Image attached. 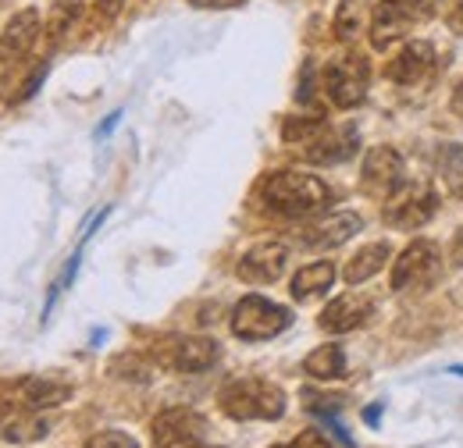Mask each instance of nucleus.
<instances>
[{
  "label": "nucleus",
  "mask_w": 463,
  "mask_h": 448,
  "mask_svg": "<svg viewBox=\"0 0 463 448\" xmlns=\"http://www.w3.org/2000/svg\"><path fill=\"white\" fill-rule=\"evenodd\" d=\"M260 203L282 218H310L332 203V189L307 171H275L260 182Z\"/></svg>",
  "instance_id": "f257e3e1"
},
{
  "label": "nucleus",
  "mask_w": 463,
  "mask_h": 448,
  "mask_svg": "<svg viewBox=\"0 0 463 448\" xmlns=\"http://www.w3.org/2000/svg\"><path fill=\"white\" fill-rule=\"evenodd\" d=\"M218 406L232 420H282L286 416V392L264 378H239V381H229L222 388Z\"/></svg>",
  "instance_id": "f03ea898"
},
{
  "label": "nucleus",
  "mask_w": 463,
  "mask_h": 448,
  "mask_svg": "<svg viewBox=\"0 0 463 448\" xmlns=\"http://www.w3.org/2000/svg\"><path fill=\"white\" fill-rule=\"evenodd\" d=\"M289 324V310L264 299V295H246L232 310V335L242 338V341H268V338L282 335Z\"/></svg>",
  "instance_id": "7ed1b4c3"
},
{
  "label": "nucleus",
  "mask_w": 463,
  "mask_h": 448,
  "mask_svg": "<svg viewBox=\"0 0 463 448\" xmlns=\"http://www.w3.org/2000/svg\"><path fill=\"white\" fill-rule=\"evenodd\" d=\"M367 79H371V68L360 54H343L332 57L321 71V86H325V97L339 107L349 111L356 104H364L367 97Z\"/></svg>",
  "instance_id": "20e7f679"
},
{
  "label": "nucleus",
  "mask_w": 463,
  "mask_h": 448,
  "mask_svg": "<svg viewBox=\"0 0 463 448\" xmlns=\"http://www.w3.org/2000/svg\"><path fill=\"white\" fill-rule=\"evenodd\" d=\"M154 448H225L211 442V424L193 409H165L154 420Z\"/></svg>",
  "instance_id": "39448f33"
},
{
  "label": "nucleus",
  "mask_w": 463,
  "mask_h": 448,
  "mask_svg": "<svg viewBox=\"0 0 463 448\" xmlns=\"http://www.w3.org/2000/svg\"><path fill=\"white\" fill-rule=\"evenodd\" d=\"M439 210V196L428 185H406L403 192H396L385 207V224L396 231H417L435 218Z\"/></svg>",
  "instance_id": "423d86ee"
},
{
  "label": "nucleus",
  "mask_w": 463,
  "mask_h": 448,
  "mask_svg": "<svg viewBox=\"0 0 463 448\" xmlns=\"http://www.w3.org/2000/svg\"><path fill=\"white\" fill-rule=\"evenodd\" d=\"M222 349L214 338H168V345L157 349V363L168 370H182V374H200L211 370L218 363Z\"/></svg>",
  "instance_id": "0eeeda50"
},
{
  "label": "nucleus",
  "mask_w": 463,
  "mask_h": 448,
  "mask_svg": "<svg viewBox=\"0 0 463 448\" xmlns=\"http://www.w3.org/2000/svg\"><path fill=\"white\" fill-rule=\"evenodd\" d=\"M442 267V257H439V246L428 242V238H417L413 246H406L403 257L396 260L392 267V288L403 292V288H420L439 275Z\"/></svg>",
  "instance_id": "6e6552de"
},
{
  "label": "nucleus",
  "mask_w": 463,
  "mask_h": 448,
  "mask_svg": "<svg viewBox=\"0 0 463 448\" xmlns=\"http://www.w3.org/2000/svg\"><path fill=\"white\" fill-rule=\"evenodd\" d=\"M403 185V157L392 146H371L364 157V192L378 200H392Z\"/></svg>",
  "instance_id": "1a4fd4ad"
},
{
  "label": "nucleus",
  "mask_w": 463,
  "mask_h": 448,
  "mask_svg": "<svg viewBox=\"0 0 463 448\" xmlns=\"http://www.w3.org/2000/svg\"><path fill=\"white\" fill-rule=\"evenodd\" d=\"M286 267H289V249L282 242H257L239 257L235 275L246 285H271L286 275Z\"/></svg>",
  "instance_id": "9d476101"
},
{
  "label": "nucleus",
  "mask_w": 463,
  "mask_h": 448,
  "mask_svg": "<svg viewBox=\"0 0 463 448\" xmlns=\"http://www.w3.org/2000/svg\"><path fill=\"white\" fill-rule=\"evenodd\" d=\"M40 40V11L36 7H25L18 14L7 18L4 33H0V64L11 68V64H22L25 57L33 54Z\"/></svg>",
  "instance_id": "9b49d317"
},
{
  "label": "nucleus",
  "mask_w": 463,
  "mask_h": 448,
  "mask_svg": "<svg viewBox=\"0 0 463 448\" xmlns=\"http://www.w3.org/2000/svg\"><path fill=\"white\" fill-rule=\"evenodd\" d=\"M360 139H356V128L346 125V128H325L321 135H314L303 150V157L310 164H343L356 154Z\"/></svg>",
  "instance_id": "f8f14e48"
},
{
  "label": "nucleus",
  "mask_w": 463,
  "mask_h": 448,
  "mask_svg": "<svg viewBox=\"0 0 463 448\" xmlns=\"http://www.w3.org/2000/svg\"><path fill=\"white\" fill-rule=\"evenodd\" d=\"M431 71H435V51H431V43H406L403 51L389 61V68H385V75L396 86H420Z\"/></svg>",
  "instance_id": "ddd939ff"
},
{
  "label": "nucleus",
  "mask_w": 463,
  "mask_h": 448,
  "mask_svg": "<svg viewBox=\"0 0 463 448\" xmlns=\"http://www.w3.org/2000/svg\"><path fill=\"white\" fill-rule=\"evenodd\" d=\"M374 313V303L364 299V295H343V299H332L321 313V328L332 331V335H346L356 331L360 324H367Z\"/></svg>",
  "instance_id": "4468645a"
},
{
  "label": "nucleus",
  "mask_w": 463,
  "mask_h": 448,
  "mask_svg": "<svg viewBox=\"0 0 463 448\" xmlns=\"http://www.w3.org/2000/svg\"><path fill=\"white\" fill-rule=\"evenodd\" d=\"M410 25H413V18L406 14L400 0L374 4V14H371V47L374 51H389V43H396L400 36H406Z\"/></svg>",
  "instance_id": "2eb2a0df"
},
{
  "label": "nucleus",
  "mask_w": 463,
  "mask_h": 448,
  "mask_svg": "<svg viewBox=\"0 0 463 448\" xmlns=\"http://www.w3.org/2000/svg\"><path fill=\"white\" fill-rule=\"evenodd\" d=\"M360 228H364L360 214H349L346 210V214H332V218H325L321 224L307 228V231L299 235V242H303V246H310V249H335V246L349 242Z\"/></svg>",
  "instance_id": "dca6fc26"
},
{
  "label": "nucleus",
  "mask_w": 463,
  "mask_h": 448,
  "mask_svg": "<svg viewBox=\"0 0 463 448\" xmlns=\"http://www.w3.org/2000/svg\"><path fill=\"white\" fill-rule=\"evenodd\" d=\"M68 398H71V385H64L58 378H40V374H33V378H25V381L18 385V402H22L25 409H33V413L58 409Z\"/></svg>",
  "instance_id": "f3484780"
},
{
  "label": "nucleus",
  "mask_w": 463,
  "mask_h": 448,
  "mask_svg": "<svg viewBox=\"0 0 463 448\" xmlns=\"http://www.w3.org/2000/svg\"><path fill=\"white\" fill-rule=\"evenodd\" d=\"M51 420L43 416V413H22V416H7L4 420V427H0V438L7 442V445H33V442H43L47 434H51Z\"/></svg>",
  "instance_id": "a211bd4d"
},
{
  "label": "nucleus",
  "mask_w": 463,
  "mask_h": 448,
  "mask_svg": "<svg viewBox=\"0 0 463 448\" xmlns=\"http://www.w3.org/2000/svg\"><path fill=\"white\" fill-rule=\"evenodd\" d=\"M332 281H335V264L332 260H317V264H307L303 271H296L289 292L296 303H310V299L325 295L332 288Z\"/></svg>",
  "instance_id": "6ab92c4d"
},
{
  "label": "nucleus",
  "mask_w": 463,
  "mask_h": 448,
  "mask_svg": "<svg viewBox=\"0 0 463 448\" xmlns=\"http://www.w3.org/2000/svg\"><path fill=\"white\" fill-rule=\"evenodd\" d=\"M303 374H310L314 381H339L346 378V352L343 345H321L303 359Z\"/></svg>",
  "instance_id": "aec40b11"
},
{
  "label": "nucleus",
  "mask_w": 463,
  "mask_h": 448,
  "mask_svg": "<svg viewBox=\"0 0 463 448\" xmlns=\"http://www.w3.org/2000/svg\"><path fill=\"white\" fill-rule=\"evenodd\" d=\"M389 257H392L389 242H371V246H364V249L346 264V285H364L367 278H374V275L389 264Z\"/></svg>",
  "instance_id": "412c9836"
},
{
  "label": "nucleus",
  "mask_w": 463,
  "mask_h": 448,
  "mask_svg": "<svg viewBox=\"0 0 463 448\" xmlns=\"http://www.w3.org/2000/svg\"><path fill=\"white\" fill-rule=\"evenodd\" d=\"M439 178L446 182V192L463 200V146L460 143H449L442 146L439 154Z\"/></svg>",
  "instance_id": "4be33fe9"
},
{
  "label": "nucleus",
  "mask_w": 463,
  "mask_h": 448,
  "mask_svg": "<svg viewBox=\"0 0 463 448\" xmlns=\"http://www.w3.org/2000/svg\"><path fill=\"white\" fill-rule=\"evenodd\" d=\"M367 25V0H343L339 11H335V33L339 40H356Z\"/></svg>",
  "instance_id": "5701e85b"
},
{
  "label": "nucleus",
  "mask_w": 463,
  "mask_h": 448,
  "mask_svg": "<svg viewBox=\"0 0 463 448\" xmlns=\"http://www.w3.org/2000/svg\"><path fill=\"white\" fill-rule=\"evenodd\" d=\"M79 11H82V0H54L51 18H47V33H51V40H61V36L75 25Z\"/></svg>",
  "instance_id": "b1692460"
},
{
  "label": "nucleus",
  "mask_w": 463,
  "mask_h": 448,
  "mask_svg": "<svg viewBox=\"0 0 463 448\" xmlns=\"http://www.w3.org/2000/svg\"><path fill=\"white\" fill-rule=\"evenodd\" d=\"M325 132V121L321 117H286V125H282V139L286 143H310L314 135H321Z\"/></svg>",
  "instance_id": "393cba45"
},
{
  "label": "nucleus",
  "mask_w": 463,
  "mask_h": 448,
  "mask_svg": "<svg viewBox=\"0 0 463 448\" xmlns=\"http://www.w3.org/2000/svg\"><path fill=\"white\" fill-rule=\"evenodd\" d=\"M86 448H139V442L128 434V431H115V427H108V431H97Z\"/></svg>",
  "instance_id": "a878e982"
},
{
  "label": "nucleus",
  "mask_w": 463,
  "mask_h": 448,
  "mask_svg": "<svg viewBox=\"0 0 463 448\" xmlns=\"http://www.w3.org/2000/svg\"><path fill=\"white\" fill-rule=\"evenodd\" d=\"M400 4H403V11L413 18V22H428V18H435L439 7H442V0H400Z\"/></svg>",
  "instance_id": "bb28decb"
},
{
  "label": "nucleus",
  "mask_w": 463,
  "mask_h": 448,
  "mask_svg": "<svg viewBox=\"0 0 463 448\" xmlns=\"http://www.w3.org/2000/svg\"><path fill=\"white\" fill-rule=\"evenodd\" d=\"M289 448H332V442H328L321 431H299Z\"/></svg>",
  "instance_id": "cd10ccee"
},
{
  "label": "nucleus",
  "mask_w": 463,
  "mask_h": 448,
  "mask_svg": "<svg viewBox=\"0 0 463 448\" xmlns=\"http://www.w3.org/2000/svg\"><path fill=\"white\" fill-rule=\"evenodd\" d=\"M449 260H453V267H463V228L457 231V238H453V249H449Z\"/></svg>",
  "instance_id": "c85d7f7f"
},
{
  "label": "nucleus",
  "mask_w": 463,
  "mask_h": 448,
  "mask_svg": "<svg viewBox=\"0 0 463 448\" xmlns=\"http://www.w3.org/2000/svg\"><path fill=\"white\" fill-rule=\"evenodd\" d=\"M446 22H449V29H453V33H463V0L449 11V14H446Z\"/></svg>",
  "instance_id": "c756f323"
},
{
  "label": "nucleus",
  "mask_w": 463,
  "mask_h": 448,
  "mask_svg": "<svg viewBox=\"0 0 463 448\" xmlns=\"http://www.w3.org/2000/svg\"><path fill=\"white\" fill-rule=\"evenodd\" d=\"M193 7H239V4H246V0H189Z\"/></svg>",
  "instance_id": "7c9ffc66"
},
{
  "label": "nucleus",
  "mask_w": 463,
  "mask_h": 448,
  "mask_svg": "<svg viewBox=\"0 0 463 448\" xmlns=\"http://www.w3.org/2000/svg\"><path fill=\"white\" fill-rule=\"evenodd\" d=\"M121 4H125V0H97V7H100L104 14H118V11H121Z\"/></svg>",
  "instance_id": "2f4dec72"
},
{
  "label": "nucleus",
  "mask_w": 463,
  "mask_h": 448,
  "mask_svg": "<svg viewBox=\"0 0 463 448\" xmlns=\"http://www.w3.org/2000/svg\"><path fill=\"white\" fill-rule=\"evenodd\" d=\"M449 107H453V114H457V117H463V86H457V93H453Z\"/></svg>",
  "instance_id": "473e14b6"
},
{
  "label": "nucleus",
  "mask_w": 463,
  "mask_h": 448,
  "mask_svg": "<svg viewBox=\"0 0 463 448\" xmlns=\"http://www.w3.org/2000/svg\"><path fill=\"white\" fill-rule=\"evenodd\" d=\"M118 117H121V111H115V114H111V117H108V121H104V125H100V135H108V132L115 128V125H118Z\"/></svg>",
  "instance_id": "72a5a7b5"
},
{
  "label": "nucleus",
  "mask_w": 463,
  "mask_h": 448,
  "mask_svg": "<svg viewBox=\"0 0 463 448\" xmlns=\"http://www.w3.org/2000/svg\"><path fill=\"white\" fill-rule=\"evenodd\" d=\"M364 416H367V424H378V416H382V406H371Z\"/></svg>",
  "instance_id": "f704fd0d"
},
{
  "label": "nucleus",
  "mask_w": 463,
  "mask_h": 448,
  "mask_svg": "<svg viewBox=\"0 0 463 448\" xmlns=\"http://www.w3.org/2000/svg\"><path fill=\"white\" fill-rule=\"evenodd\" d=\"M7 416H11V413H7L4 406H0V427H4V420H7Z\"/></svg>",
  "instance_id": "c9c22d12"
},
{
  "label": "nucleus",
  "mask_w": 463,
  "mask_h": 448,
  "mask_svg": "<svg viewBox=\"0 0 463 448\" xmlns=\"http://www.w3.org/2000/svg\"><path fill=\"white\" fill-rule=\"evenodd\" d=\"M275 448H289V445H275Z\"/></svg>",
  "instance_id": "e433bc0d"
}]
</instances>
